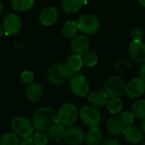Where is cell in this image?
Returning a JSON list of instances; mask_svg holds the SVG:
<instances>
[{
	"label": "cell",
	"instance_id": "obj_25",
	"mask_svg": "<svg viewBox=\"0 0 145 145\" xmlns=\"http://www.w3.org/2000/svg\"><path fill=\"white\" fill-rule=\"evenodd\" d=\"M106 105L108 111L112 115H117L121 113L123 109V103L120 97L110 98Z\"/></svg>",
	"mask_w": 145,
	"mask_h": 145
},
{
	"label": "cell",
	"instance_id": "obj_30",
	"mask_svg": "<svg viewBox=\"0 0 145 145\" xmlns=\"http://www.w3.org/2000/svg\"><path fill=\"white\" fill-rule=\"evenodd\" d=\"M120 121L122 123V125H124L125 126H130L133 123L134 121V115L129 111H125L123 113L121 114L120 117Z\"/></svg>",
	"mask_w": 145,
	"mask_h": 145
},
{
	"label": "cell",
	"instance_id": "obj_14",
	"mask_svg": "<svg viewBox=\"0 0 145 145\" xmlns=\"http://www.w3.org/2000/svg\"><path fill=\"white\" fill-rule=\"evenodd\" d=\"M59 17L58 10L54 7H46L39 14V21L42 26H48L54 24Z\"/></svg>",
	"mask_w": 145,
	"mask_h": 145
},
{
	"label": "cell",
	"instance_id": "obj_10",
	"mask_svg": "<svg viewBox=\"0 0 145 145\" xmlns=\"http://www.w3.org/2000/svg\"><path fill=\"white\" fill-rule=\"evenodd\" d=\"M125 92L131 98H138L145 92V81L140 77L132 79L126 84Z\"/></svg>",
	"mask_w": 145,
	"mask_h": 145
},
{
	"label": "cell",
	"instance_id": "obj_19",
	"mask_svg": "<svg viewBox=\"0 0 145 145\" xmlns=\"http://www.w3.org/2000/svg\"><path fill=\"white\" fill-rule=\"evenodd\" d=\"M65 128L62 125L54 123L48 130V138L55 143L61 141L65 137Z\"/></svg>",
	"mask_w": 145,
	"mask_h": 145
},
{
	"label": "cell",
	"instance_id": "obj_31",
	"mask_svg": "<svg viewBox=\"0 0 145 145\" xmlns=\"http://www.w3.org/2000/svg\"><path fill=\"white\" fill-rule=\"evenodd\" d=\"M20 79L24 84L30 85V84L34 82L35 76H34V73L32 72H31L29 70H25L20 74Z\"/></svg>",
	"mask_w": 145,
	"mask_h": 145
},
{
	"label": "cell",
	"instance_id": "obj_29",
	"mask_svg": "<svg viewBox=\"0 0 145 145\" xmlns=\"http://www.w3.org/2000/svg\"><path fill=\"white\" fill-rule=\"evenodd\" d=\"M35 145H47L48 142V136L44 132H37L33 136Z\"/></svg>",
	"mask_w": 145,
	"mask_h": 145
},
{
	"label": "cell",
	"instance_id": "obj_9",
	"mask_svg": "<svg viewBox=\"0 0 145 145\" xmlns=\"http://www.w3.org/2000/svg\"><path fill=\"white\" fill-rule=\"evenodd\" d=\"M70 88L72 93L78 97H85L90 91L89 84L82 75H76L72 77L70 81Z\"/></svg>",
	"mask_w": 145,
	"mask_h": 145
},
{
	"label": "cell",
	"instance_id": "obj_39",
	"mask_svg": "<svg viewBox=\"0 0 145 145\" xmlns=\"http://www.w3.org/2000/svg\"><path fill=\"white\" fill-rule=\"evenodd\" d=\"M3 2H2V0H0V15H1V14H2V12H3Z\"/></svg>",
	"mask_w": 145,
	"mask_h": 145
},
{
	"label": "cell",
	"instance_id": "obj_11",
	"mask_svg": "<svg viewBox=\"0 0 145 145\" xmlns=\"http://www.w3.org/2000/svg\"><path fill=\"white\" fill-rule=\"evenodd\" d=\"M90 47V42L88 38L84 34L76 35L71 43V48L74 54L82 56L85 54Z\"/></svg>",
	"mask_w": 145,
	"mask_h": 145
},
{
	"label": "cell",
	"instance_id": "obj_37",
	"mask_svg": "<svg viewBox=\"0 0 145 145\" xmlns=\"http://www.w3.org/2000/svg\"><path fill=\"white\" fill-rule=\"evenodd\" d=\"M3 32H4V30H3V24H1V23H0V38H1L2 36H3Z\"/></svg>",
	"mask_w": 145,
	"mask_h": 145
},
{
	"label": "cell",
	"instance_id": "obj_22",
	"mask_svg": "<svg viewBox=\"0 0 145 145\" xmlns=\"http://www.w3.org/2000/svg\"><path fill=\"white\" fill-rule=\"evenodd\" d=\"M77 22L74 20L67 21L62 26V34L67 38H73L78 32Z\"/></svg>",
	"mask_w": 145,
	"mask_h": 145
},
{
	"label": "cell",
	"instance_id": "obj_34",
	"mask_svg": "<svg viewBox=\"0 0 145 145\" xmlns=\"http://www.w3.org/2000/svg\"><path fill=\"white\" fill-rule=\"evenodd\" d=\"M19 145H35L34 144V141L33 138L31 137H27V138H23V139L20 142Z\"/></svg>",
	"mask_w": 145,
	"mask_h": 145
},
{
	"label": "cell",
	"instance_id": "obj_4",
	"mask_svg": "<svg viewBox=\"0 0 145 145\" xmlns=\"http://www.w3.org/2000/svg\"><path fill=\"white\" fill-rule=\"evenodd\" d=\"M126 88V83L123 79L117 75L109 77L104 84V91L109 98L119 97L123 94Z\"/></svg>",
	"mask_w": 145,
	"mask_h": 145
},
{
	"label": "cell",
	"instance_id": "obj_1",
	"mask_svg": "<svg viewBox=\"0 0 145 145\" xmlns=\"http://www.w3.org/2000/svg\"><path fill=\"white\" fill-rule=\"evenodd\" d=\"M56 114L51 107L44 106L38 109L32 117V125L37 132H46L54 123Z\"/></svg>",
	"mask_w": 145,
	"mask_h": 145
},
{
	"label": "cell",
	"instance_id": "obj_3",
	"mask_svg": "<svg viewBox=\"0 0 145 145\" xmlns=\"http://www.w3.org/2000/svg\"><path fill=\"white\" fill-rule=\"evenodd\" d=\"M78 115V110L74 104L65 103L59 108L56 115L55 123L63 126H71L76 121Z\"/></svg>",
	"mask_w": 145,
	"mask_h": 145
},
{
	"label": "cell",
	"instance_id": "obj_38",
	"mask_svg": "<svg viewBox=\"0 0 145 145\" xmlns=\"http://www.w3.org/2000/svg\"><path fill=\"white\" fill-rule=\"evenodd\" d=\"M138 2H139L140 5H141L142 7L145 8V0H138Z\"/></svg>",
	"mask_w": 145,
	"mask_h": 145
},
{
	"label": "cell",
	"instance_id": "obj_35",
	"mask_svg": "<svg viewBox=\"0 0 145 145\" xmlns=\"http://www.w3.org/2000/svg\"><path fill=\"white\" fill-rule=\"evenodd\" d=\"M139 76L141 79H143L145 81V62L143 63V66L141 67V68L139 70Z\"/></svg>",
	"mask_w": 145,
	"mask_h": 145
},
{
	"label": "cell",
	"instance_id": "obj_28",
	"mask_svg": "<svg viewBox=\"0 0 145 145\" xmlns=\"http://www.w3.org/2000/svg\"><path fill=\"white\" fill-rule=\"evenodd\" d=\"M83 64L86 65L87 67H93L97 64L98 62V55L93 52V51H89L88 50L85 54L82 56Z\"/></svg>",
	"mask_w": 145,
	"mask_h": 145
},
{
	"label": "cell",
	"instance_id": "obj_24",
	"mask_svg": "<svg viewBox=\"0 0 145 145\" xmlns=\"http://www.w3.org/2000/svg\"><path fill=\"white\" fill-rule=\"evenodd\" d=\"M65 64L73 73H75V72L79 71L82 68L83 65V62H82V58L81 56L73 54L68 56V58L66 59Z\"/></svg>",
	"mask_w": 145,
	"mask_h": 145
},
{
	"label": "cell",
	"instance_id": "obj_7",
	"mask_svg": "<svg viewBox=\"0 0 145 145\" xmlns=\"http://www.w3.org/2000/svg\"><path fill=\"white\" fill-rule=\"evenodd\" d=\"M79 115L82 121L86 126L90 127L99 126L101 120L99 111L96 109V107L92 105H87L82 107L80 110Z\"/></svg>",
	"mask_w": 145,
	"mask_h": 145
},
{
	"label": "cell",
	"instance_id": "obj_2",
	"mask_svg": "<svg viewBox=\"0 0 145 145\" xmlns=\"http://www.w3.org/2000/svg\"><path fill=\"white\" fill-rule=\"evenodd\" d=\"M73 72L64 63H56L49 68L47 73V78L50 84L60 85L65 84L73 76Z\"/></svg>",
	"mask_w": 145,
	"mask_h": 145
},
{
	"label": "cell",
	"instance_id": "obj_13",
	"mask_svg": "<svg viewBox=\"0 0 145 145\" xmlns=\"http://www.w3.org/2000/svg\"><path fill=\"white\" fill-rule=\"evenodd\" d=\"M129 54L132 59L137 63L145 62V43L142 41L132 42L129 45Z\"/></svg>",
	"mask_w": 145,
	"mask_h": 145
},
{
	"label": "cell",
	"instance_id": "obj_6",
	"mask_svg": "<svg viewBox=\"0 0 145 145\" xmlns=\"http://www.w3.org/2000/svg\"><path fill=\"white\" fill-rule=\"evenodd\" d=\"M76 22L79 30L88 35H93L97 33L100 27L99 19L94 15L91 14H84L81 15Z\"/></svg>",
	"mask_w": 145,
	"mask_h": 145
},
{
	"label": "cell",
	"instance_id": "obj_33",
	"mask_svg": "<svg viewBox=\"0 0 145 145\" xmlns=\"http://www.w3.org/2000/svg\"><path fill=\"white\" fill-rule=\"evenodd\" d=\"M102 145H120V144L116 138H107L105 139Z\"/></svg>",
	"mask_w": 145,
	"mask_h": 145
},
{
	"label": "cell",
	"instance_id": "obj_5",
	"mask_svg": "<svg viewBox=\"0 0 145 145\" xmlns=\"http://www.w3.org/2000/svg\"><path fill=\"white\" fill-rule=\"evenodd\" d=\"M12 131L20 138L31 137L35 130L32 122L24 116H16L11 121Z\"/></svg>",
	"mask_w": 145,
	"mask_h": 145
},
{
	"label": "cell",
	"instance_id": "obj_36",
	"mask_svg": "<svg viewBox=\"0 0 145 145\" xmlns=\"http://www.w3.org/2000/svg\"><path fill=\"white\" fill-rule=\"evenodd\" d=\"M141 128H142L143 132H144L145 133V118H144V119H143V121H142V123H141Z\"/></svg>",
	"mask_w": 145,
	"mask_h": 145
},
{
	"label": "cell",
	"instance_id": "obj_20",
	"mask_svg": "<svg viewBox=\"0 0 145 145\" xmlns=\"http://www.w3.org/2000/svg\"><path fill=\"white\" fill-rule=\"evenodd\" d=\"M103 138L101 130L97 126H93L89 129L86 136V143L88 145H99Z\"/></svg>",
	"mask_w": 145,
	"mask_h": 145
},
{
	"label": "cell",
	"instance_id": "obj_32",
	"mask_svg": "<svg viewBox=\"0 0 145 145\" xmlns=\"http://www.w3.org/2000/svg\"><path fill=\"white\" fill-rule=\"evenodd\" d=\"M144 31L141 28L138 27H135L131 31L130 33V38L133 42H138V41H142L144 38Z\"/></svg>",
	"mask_w": 145,
	"mask_h": 145
},
{
	"label": "cell",
	"instance_id": "obj_26",
	"mask_svg": "<svg viewBox=\"0 0 145 145\" xmlns=\"http://www.w3.org/2000/svg\"><path fill=\"white\" fill-rule=\"evenodd\" d=\"M19 137L12 131L3 133L0 138V145H19Z\"/></svg>",
	"mask_w": 145,
	"mask_h": 145
},
{
	"label": "cell",
	"instance_id": "obj_15",
	"mask_svg": "<svg viewBox=\"0 0 145 145\" xmlns=\"http://www.w3.org/2000/svg\"><path fill=\"white\" fill-rule=\"evenodd\" d=\"M122 134L124 135V138L127 139V141L133 144H138L141 143L144 138L143 132L138 126L133 125L126 126Z\"/></svg>",
	"mask_w": 145,
	"mask_h": 145
},
{
	"label": "cell",
	"instance_id": "obj_12",
	"mask_svg": "<svg viewBox=\"0 0 145 145\" xmlns=\"http://www.w3.org/2000/svg\"><path fill=\"white\" fill-rule=\"evenodd\" d=\"M85 135L83 130L77 126H71L65 132V140L71 145L81 144L84 140Z\"/></svg>",
	"mask_w": 145,
	"mask_h": 145
},
{
	"label": "cell",
	"instance_id": "obj_17",
	"mask_svg": "<svg viewBox=\"0 0 145 145\" xmlns=\"http://www.w3.org/2000/svg\"><path fill=\"white\" fill-rule=\"evenodd\" d=\"M105 127L108 132L113 136H119L122 134L123 130L125 129V126L120 121L119 117L116 116H110L107 119L105 122Z\"/></svg>",
	"mask_w": 145,
	"mask_h": 145
},
{
	"label": "cell",
	"instance_id": "obj_23",
	"mask_svg": "<svg viewBox=\"0 0 145 145\" xmlns=\"http://www.w3.org/2000/svg\"><path fill=\"white\" fill-rule=\"evenodd\" d=\"M35 3V0H10V6L13 9L19 12L30 10Z\"/></svg>",
	"mask_w": 145,
	"mask_h": 145
},
{
	"label": "cell",
	"instance_id": "obj_40",
	"mask_svg": "<svg viewBox=\"0 0 145 145\" xmlns=\"http://www.w3.org/2000/svg\"><path fill=\"white\" fill-rule=\"evenodd\" d=\"M142 145H145V142H144V144H142Z\"/></svg>",
	"mask_w": 145,
	"mask_h": 145
},
{
	"label": "cell",
	"instance_id": "obj_16",
	"mask_svg": "<svg viewBox=\"0 0 145 145\" xmlns=\"http://www.w3.org/2000/svg\"><path fill=\"white\" fill-rule=\"evenodd\" d=\"M88 103L94 107H103L105 104H107L109 97L105 92V91H93L92 92H89L88 95Z\"/></svg>",
	"mask_w": 145,
	"mask_h": 145
},
{
	"label": "cell",
	"instance_id": "obj_8",
	"mask_svg": "<svg viewBox=\"0 0 145 145\" xmlns=\"http://www.w3.org/2000/svg\"><path fill=\"white\" fill-rule=\"evenodd\" d=\"M3 26L4 33L8 36L16 35L20 32L22 26L21 18L15 13L8 14L3 21Z\"/></svg>",
	"mask_w": 145,
	"mask_h": 145
},
{
	"label": "cell",
	"instance_id": "obj_18",
	"mask_svg": "<svg viewBox=\"0 0 145 145\" xmlns=\"http://www.w3.org/2000/svg\"><path fill=\"white\" fill-rule=\"evenodd\" d=\"M43 94L42 87L37 83H31L28 85L25 90V97L30 102H38Z\"/></svg>",
	"mask_w": 145,
	"mask_h": 145
},
{
	"label": "cell",
	"instance_id": "obj_21",
	"mask_svg": "<svg viewBox=\"0 0 145 145\" xmlns=\"http://www.w3.org/2000/svg\"><path fill=\"white\" fill-rule=\"evenodd\" d=\"M85 0H62V8L67 14H75L83 6Z\"/></svg>",
	"mask_w": 145,
	"mask_h": 145
},
{
	"label": "cell",
	"instance_id": "obj_27",
	"mask_svg": "<svg viewBox=\"0 0 145 145\" xmlns=\"http://www.w3.org/2000/svg\"><path fill=\"white\" fill-rule=\"evenodd\" d=\"M131 111L134 116L144 119L145 118V100H138L132 104Z\"/></svg>",
	"mask_w": 145,
	"mask_h": 145
}]
</instances>
